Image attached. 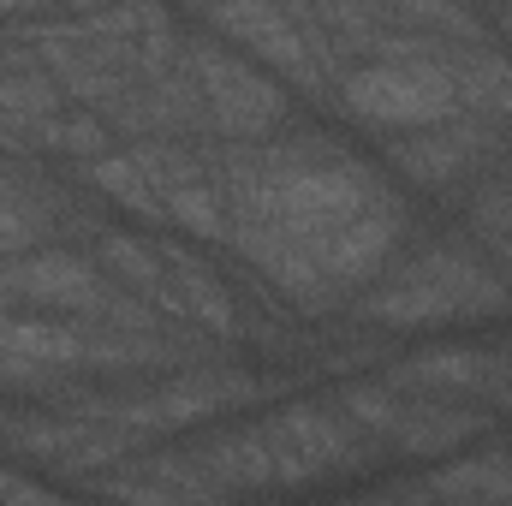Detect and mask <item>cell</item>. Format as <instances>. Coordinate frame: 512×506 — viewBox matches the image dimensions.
I'll return each mask as SVG.
<instances>
[{"label":"cell","mask_w":512,"mask_h":506,"mask_svg":"<svg viewBox=\"0 0 512 506\" xmlns=\"http://www.w3.org/2000/svg\"><path fill=\"white\" fill-rule=\"evenodd\" d=\"M507 376H512V346H429V352L393 358L387 387L393 393H417V399L471 405V399H495Z\"/></svg>","instance_id":"4fadbf2b"},{"label":"cell","mask_w":512,"mask_h":506,"mask_svg":"<svg viewBox=\"0 0 512 506\" xmlns=\"http://www.w3.org/2000/svg\"><path fill=\"white\" fill-rule=\"evenodd\" d=\"M429 495L441 506H512V441L441 465L429 477Z\"/></svg>","instance_id":"9a60e30c"},{"label":"cell","mask_w":512,"mask_h":506,"mask_svg":"<svg viewBox=\"0 0 512 506\" xmlns=\"http://www.w3.org/2000/svg\"><path fill=\"white\" fill-rule=\"evenodd\" d=\"M387 161L399 167V179H411L423 191H453V185L483 179L501 161V126H483V120H465L459 114L447 126L393 137L387 143Z\"/></svg>","instance_id":"7c38bea8"},{"label":"cell","mask_w":512,"mask_h":506,"mask_svg":"<svg viewBox=\"0 0 512 506\" xmlns=\"http://www.w3.org/2000/svg\"><path fill=\"white\" fill-rule=\"evenodd\" d=\"M209 36H227L233 48H245L251 66H268V78H292L310 96H340V78L352 72V60L328 42V30L310 12H280V6H221L197 18Z\"/></svg>","instance_id":"ba28073f"},{"label":"cell","mask_w":512,"mask_h":506,"mask_svg":"<svg viewBox=\"0 0 512 506\" xmlns=\"http://www.w3.org/2000/svg\"><path fill=\"white\" fill-rule=\"evenodd\" d=\"M227 245L298 310L376 286L405 233V203L370 161L328 137L239 143L221 161Z\"/></svg>","instance_id":"6da1fadb"},{"label":"cell","mask_w":512,"mask_h":506,"mask_svg":"<svg viewBox=\"0 0 512 506\" xmlns=\"http://www.w3.org/2000/svg\"><path fill=\"white\" fill-rule=\"evenodd\" d=\"M370 328H453V322H489L512 316V274L483 262L465 245H435L387 268L382 280L352 304Z\"/></svg>","instance_id":"277c9868"},{"label":"cell","mask_w":512,"mask_h":506,"mask_svg":"<svg viewBox=\"0 0 512 506\" xmlns=\"http://www.w3.org/2000/svg\"><path fill=\"white\" fill-rule=\"evenodd\" d=\"M465 221H471V233L512 268V173H495V179H483V185L471 191Z\"/></svg>","instance_id":"2e32d148"},{"label":"cell","mask_w":512,"mask_h":506,"mask_svg":"<svg viewBox=\"0 0 512 506\" xmlns=\"http://www.w3.org/2000/svg\"><path fill=\"white\" fill-rule=\"evenodd\" d=\"M191 465L227 489L233 501L245 495H286V489H310V483H328V477H352V471H370L382 459V447L340 411V405H280L256 423L239 429H221V435H203L185 447Z\"/></svg>","instance_id":"7a4b0ae2"},{"label":"cell","mask_w":512,"mask_h":506,"mask_svg":"<svg viewBox=\"0 0 512 506\" xmlns=\"http://www.w3.org/2000/svg\"><path fill=\"white\" fill-rule=\"evenodd\" d=\"M185 72H191V84H197L203 131H209V137L262 143L268 131L286 120V90H280V78H268L262 66H251V60L233 54V48H215V42L185 36Z\"/></svg>","instance_id":"30bf717a"},{"label":"cell","mask_w":512,"mask_h":506,"mask_svg":"<svg viewBox=\"0 0 512 506\" xmlns=\"http://www.w3.org/2000/svg\"><path fill=\"white\" fill-rule=\"evenodd\" d=\"M185 346L167 334H120L54 316H0V381L6 387H54L60 376H143L185 370Z\"/></svg>","instance_id":"3957f363"},{"label":"cell","mask_w":512,"mask_h":506,"mask_svg":"<svg viewBox=\"0 0 512 506\" xmlns=\"http://www.w3.org/2000/svg\"><path fill=\"white\" fill-rule=\"evenodd\" d=\"M340 108L364 126L393 131V137L459 120V90H453L447 48L411 54V60H352V72L340 78Z\"/></svg>","instance_id":"52a82bcc"},{"label":"cell","mask_w":512,"mask_h":506,"mask_svg":"<svg viewBox=\"0 0 512 506\" xmlns=\"http://www.w3.org/2000/svg\"><path fill=\"white\" fill-rule=\"evenodd\" d=\"M0 316H54L120 334H161V316L143 310L96 256L78 251L0 256Z\"/></svg>","instance_id":"5b68a950"},{"label":"cell","mask_w":512,"mask_h":506,"mask_svg":"<svg viewBox=\"0 0 512 506\" xmlns=\"http://www.w3.org/2000/svg\"><path fill=\"white\" fill-rule=\"evenodd\" d=\"M489 411H495V417H512V376L501 381V393H495V399H489Z\"/></svg>","instance_id":"ac0fdd59"},{"label":"cell","mask_w":512,"mask_h":506,"mask_svg":"<svg viewBox=\"0 0 512 506\" xmlns=\"http://www.w3.org/2000/svg\"><path fill=\"white\" fill-rule=\"evenodd\" d=\"M84 489H96L102 501H114V506H245V501H233L227 489H215L191 465V453H137L126 465L90 477Z\"/></svg>","instance_id":"5bb4252c"},{"label":"cell","mask_w":512,"mask_h":506,"mask_svg":"<svg viewBox=\"0 0 512 506\" xmlns=\"http://www.w3.org/2000/svg\"><path fill=\"white\" fill-rule=\"evenodd\" d=\"M340 411L393 453H411V459H441L465 441H477L495 417L489 405H447V399H417V393H393L376 381H352L340 393Z\"/></svg>","instance_id":"9c48e42d"},{"label":"cell","mask_w":512,"mask_h":506,"mask_svg":"<svg viewBox=\"0 0 512 506\" xmlns=\"http://www.w3.org/2000/svg\"><path fill=\"white\" fill-rule=\"evenodd\" d=\"M262 381L239 364H185L155 387H114V393H72L60 399L66 411H84L108 429H126L137 441L149 435H173V429H191V423H209V417H227V411H245L256 405Z\"/></svg>","instance_id":"8992f818"},{"label":"cell","mask_w":512,"mask_h":506,"mask_svg":"<svg viewBox=\"0 0 512 506\" xmlns=\"http://www.w3.org/2000/svg\"><path fill=\"white\" fill-rule=\"evenodd\" d=\"M0 447H12L30 465H48V471H66V477L90 483V477L137 459L143 441L84 417V411L54 405V411H0Z\"/></svg>","instance_id":"8fae6325"},{"label":"cell","mask_w":512,"mask_h":506,"mask_svg":"<svg viewBox=\"0 0 512 506\" xmlns=\"http://www.w3.org/2000/svg\"><path fill=\"white\" fill-rule=\"evenodd\" d=\"M48 233V209L36 191L12 185V173L0 179V256H24L36 239Z\"/></svg>","instance_id":"e0dca14e"}]
</instances>
